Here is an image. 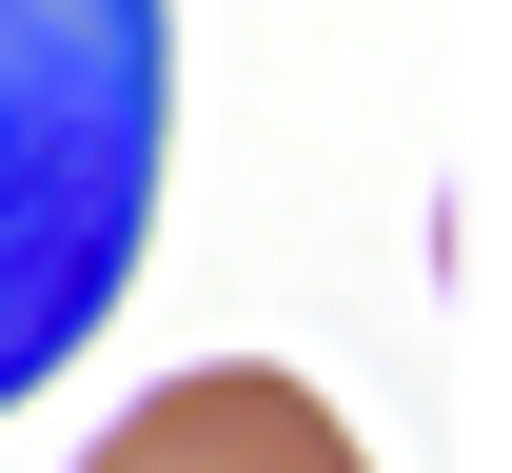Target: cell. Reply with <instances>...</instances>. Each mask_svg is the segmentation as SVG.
<instances>
[{
  "mask_svg": "<svg viewBox=\"0 0 512 473\" xmlns=\"http://www.w3.org/2000/svg\"><path fill=\"white\" fill-rule=\"evenodd\" d=\"M79 473H375V454H355V414H335L316 375L217 355V375H158V395H138Z\"/></svg>",
  "mask_w": 512,
  "mask_h": 473,
  "instance_id": "7a4b0ae2",
  "label": "cell"
},
{
  "mask_svg": "<svg viewBox=\"0 0 512 473\" xmlns=\"http://www.w3.org/2000/svg\"><path fill=\"white\" fill-rule=\"evenodd\" d=\"M178 158V20L158 0H0V414L138 296Z\"/></svg>",
  "mask_w": 512,
  "mask_h": 473,
  "instance_id": "6da1fadb",
  "label": "cell"
}]
</instances>
